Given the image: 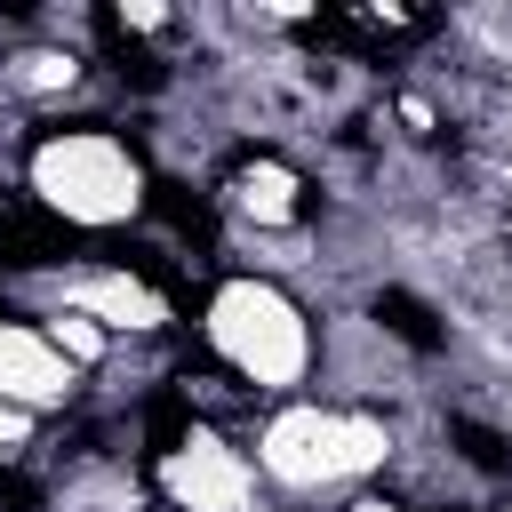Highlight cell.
<instances>
[{
	"mask_svg": "<svg viewBox=\"0 0 512 512\" xmlns=\"http://www.w3.org/2000/svg\"><path fill=\"white\" fill-rule=\"evenodd\" d=\"M248 464L264 488L280 496H320V488H352L368 472H392L400 464V424L384 408H360V400H280L256 416L248 432Z\"/></svg>",
	"mask_w": 512,
	"mask_h": 512,
	"instance_id": "6da1fadb",
	"label": "cell"
},
{
	"mask_svg": "<svg viewBox=\"0 0 512 512\" xmlns=\"http://www.w3.org/2000/svg\"><path fill=\"white\" fill-rule=\"evenodd\" d=\"M200 336H208V352L224 360L232 384L272 392V400H296V384H312V368H320V328H312L304 296L272 272L216 280L208 304H200Z\"/></svg>",
	"mask_w": 512,
	"mask_h": 512,
	"instance_id": "7a4b0ae2",
	"label": "cell"
},
{
	"mask_svg": "<svg viewBox=\"0 0 512 512\" xmlns=\"http://www.w3.org/2000/svg\"><path fill=\"white\" fill-rule=\"evenodd\" d=\"M24 192L40 200V216L72 224V232H112V224H136L152 208V176H144V152L96 120H72V128H48L32 136L24 152Z\"/></svg>",
	"mask_w": 512,
	"mask_h": 512,
	"instance_id": "3957f363",
	"label": "cell"
},
{
	"mask_svg": "<svg viewBox=\"0 0 512 512\" xmlns=\"http://www.w3.org/2000/svg\"><path fill=\"white\" fill-rule=\"evenodd\" d=\"M152 488H160L168 512H256L264 504L248 448L208 416H192L168 448H152Z\"/></svg>",
	"mask_w": 512,
	"mask_h": 512,
	"instance_id": "277c9868",
	"label": "cell"
},
{
	"mask_svg": "<svg viewBox=\"0 0 512 512\" xmlns=\"http://www.w3.org/2000/svg\"><path fill=\"white\" fill-rule=\"evenodd\" d=\"M48 304H64V312H80V320H96L104 336H168V296L144 280V272H128V264H64L56 280H48Z\"/></svg>",
	"mask_w": 512,
	"mask_h": 512,
	"instance_id": "5b68a950",
	"label": "cell"
},
{
	"mask_svg": "<svg viewBox=\"0 0 512 512\" xmlns=\"http://www.w3.org/2000/svg\"><path fill=\"white\" fill-rule=\"evenodd\" d=\"M216 208H224L232 224H248L256 240H280V232H304V224H312V184H304V168L280 160V152H240V160L224 168Z\"/></svg>",
	"mask_w": 512,
	"mask_h": 512,
	"instance_id": "8992f818",
	"label": "cell"
},
{
	"mask_svg": "<svg viewBox=\"0 0 512 512\" xmlns=\"http://www.w3.org/2000/svg\"><path fill=\"white\" fill-rule=\"evenodd\" d=\"M80 400V368L32 328V320H0V408L16 416H64Z\"/></svg>",
	"mask_w": 512,
	"mask_h": 512,
	"instance_id": "52a82bcc",
	"label": "cell"
},
{
	"mask_svg": "<svg viewBox=\"0 0 512 512\" xmlns=\"http://www.w3.org/2000/svg\"><path fill=\"white\" fill-rule=\"evenodd\" d=\"M88 80V56L64 40H24L0 56V104H56Z\"/></svg>",
	"mask_w": 512,
	"mask_h": 512,
	"instance_id": "ba28073f",
	"label": "cell"
},
{
	"mask_svg": "<svg viewBox=\"0 0 512 512\" xmlns=\"http://www.w3.org/2000/svg\"><path fill=\"white\" fill-rule=\"evenodd\" d=\"M32 328H40V336H48V344H56V352H64L72 368H80V376L112 368V352H120V336H104L96 320H80V312H64V304H48V312H40Z\"/></svg>",
	"mask_w": 512,
	"mask_h": 512,
	"instance_id": "9c48e42d",
	"label": "cell"
}]
</instances>
